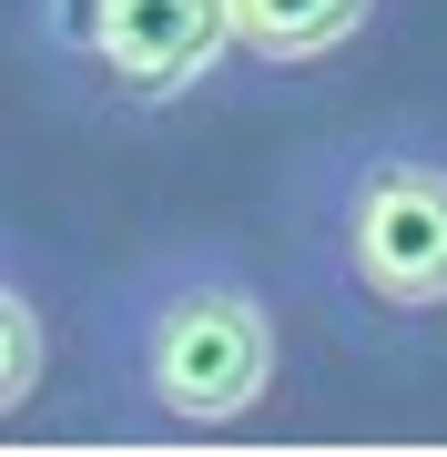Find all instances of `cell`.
Returning a JSON list of instances; mask_svg holds the SVG:
<instances>
[{
  "instance_id": "3",
  "label": "cell",
  "mask_w": 447,
  "mask_h": 457,
  "mask_svg": "<svg viewBox=\"0 0 447 457\" xmlns=\"http://www.w3.org/2000/svg\"><path fill=\"white\" fill-rule=\"evenodd\" d=\"M21 41L92 112H183L234 62V0H21Z\"/></svg>"
},
{
  "instance_id": "2",
  "label": "cell",
  "mask_w": 447,
  "mask_h": 457,
  "mask_svg": "<svg viewBox=\"0 0 447 457\" xmlns=\"http://www.w3.org/2000/svg\"><path fill=\"white\" fill-rule=\"evenodd\" d=\"M92 366L143 427L173 437H224L265 417L285 386V326L275 295L234 245H153L122 264L92 305Z\"/></svg>"
},
{
  "instance_id": "5",
  "label": "cell",
  "mask_w": 447,
  "mask_h": 457,
  "mask_svg": "<svg viewBox=\"0 0 447 457\" xmlns=\"http://www.w3.org/2000/svg\"><path fill=\"white\" fill-rule=\"evenodd\" d=\"M41 376H51V315H41L31 245H21L11 264H0V417H31Z\"/></svg>"
},
{
  "instance_id": "1",
  "label": "cell",
  "mask_w": 447,
  "mask_h": 457,
  "mask_svg": "<svg viewBox=\"0 0 447 457\" xmlns=\"http://www.w3.org/2000/svg\"><path fill=\"white\" fill-rule=\"evenodd\" d=\"M285 245L356 345L447 315V132L356 122L285 163Z\"/></svg>"
},
{
  "instance_id": "4",
  "label": "cell",
  "mask_w": 447,
  "mask_h": 457,
  "mask_svg": "<svg viewBox=\"0 0 447 457\" xmlns=\"http://www.w3.org/2000/svg\"><path fill=\"white\" fill-rule=\"evenodd\" d=\"M377 21V0H234V51L254 71H326Z\"/></svg>"
}]
</instances>
